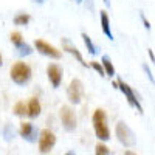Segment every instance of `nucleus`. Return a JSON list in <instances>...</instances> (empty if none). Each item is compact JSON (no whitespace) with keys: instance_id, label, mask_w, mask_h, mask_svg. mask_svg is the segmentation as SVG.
<instances>
[{"instance_id":"13","label":"nucleus","mask_w":155,"mask_h":155,"mask_svg":"<svg viewBox=\"0 0 155 155\" xmlns=\"http://www.w3.org/2000/svg\"><path fill=\"white\" fill-rule=\"evenodd\" d=\"M99 19H101L102 33H104L109 39H113V34H112V30H110V20H109L107 12H106V11H99Z\"/></svg>"},{"instance_id":"21","label":"nucleus","mask_w":155,"mask_h":155,"mask_svg":"<svg viewBox=\"0 0 155 155\" xmlns=\"http://www.w3.org/2000/svg\"><path fill=\"white\" fill-rule=\"evenodd\" d=\"M95 153H96V155H109V153H110V149H109L107 146H104V144L98 143L96 147H95Z\"/></svg>"},{"instance_id":"4","label":"nucleus","mask_w":155,"mask_h":155,"mask_svg":"<svg viewBox=\"0 0 155 155\" xmlns=\"http://www.w3.org/2000/svg\"><path fill=\"white\" fill-rule=\"evenodd\" d=\"M115 132H116V137H118V140H120L121 144H124V146H127V147L135 144V135H134V132L130 130V127H129L124 121H120L118 124H116Z\"/></svg>"},{"instance_id":"14","label":"nucleus","mask_w":155,"mask_h":155,"mask_svg":"<svg viewBox=\"0 0 155 155\" xmlns=\"http://www.w3.org/2000/svg\"><path fill=\"white\" fill-rule=\"evenodd\" d=\"M101 64H102V67H104L106 76L113 78V76H115V67H113L112 61L109 59V56H102V58H101Z\"/></svg>"},{"instance_id":"5","label":"nucleus","mask_w":155,"mask_h":155,"mask_svg":"<svg viewBox=\"0 0 155 155\" xmlns=\"http://www.w3.org/2000/svg\"><path fill=\"white\" fill-rule=\"evenodd\" d=\"M84 96V84L81 79H71L67 88V98L71 104H79Z\"/></svg>"},{"instance_id":"3","label":"nucleus","mask_w":155,"mask_h":155,"mask_svg":"<svg viewBox=\"0 0 155 155\" xmlns=\"http://www.w3.org/2000/svg\"><path fill=\"white\" fill-rule=\"evenodd\" d=\"M56 144V135L50 130L44 129L39 132V152L41 153H50Z\"/></svg>"},{"instance_id":"22","label":"nucleus","mask_w":155,"mask_h":155,"mask_svg":"<svg viewBox=\"0 0 155 155\" xmlns=\"http://www.w3.org/2000/svg\"><path fill=\"white\" fill-rule=\"evenodd\" d=\"M147 53H149V56H150V59H152V62H155V54H153V51H152V50L149 48V50H147Z\"/></svg>"},{"instance_id":"11","label":"nucleus","mask_w":155,"mask_h":155,"mask_svg":"<svg viewBox=\"0 0 155 155\" xmlns=\"http://www.w3.org/2000/svg\"><path fill=\"white\" fill-rule=\"evenodd\" d=\"M62 44H64V50H65L67 53H70L71 56H74L78 62H81L82 67H87V62L84 61V58H82V54H81L79 50H78L76 47H73V45H70V42L67 41V39H62Z\"/></svg>"},{"instance_id":"7","label":"nucleus","mask_w":155,"mask_h":155,"mask_svg":"<svg viewBox=\"0 0 155 155\" xmlns=\"http://www.w3.org/2000/svg\"><path fill=\"white\" fill-rule=\"evenodd\" d=\"M34 47H36V50L39 51V53H42L44 56L53 58V59H61V56H62L61 50H58L53 45H50L48 42L42 41V39H36V41H34Z\"/></svg>"},{"instance_id":"18","label":"nucleus","mask_w":155,"mask_h":155,"mask_svg":"<svg viewBox=\"0 0 155 155\" xmlns=\"http://www.w3.org/2000/svg\"><path fill=\"white\" fill-rule=\"evenodd\" d=\"M90 67H92L96 73H99V76H106V71H104V67H102L101 62H96V61H92L90 62Z\"/></svg>"},{"instance_id":"27","label":"nucleus","mask_w":155,"mask_h":155,"mask_svg":"<svg viewBox=\"0 0 155 155\" xmlns=\"http://www.w3.org/2000/svg\"><path fill=\"white\" fill-rule=\"evenodd\" d=\"M78 2H81V0H78Z\"/></svg>"},{"instance_id":"17","label":"nucleus","mask_w":155,"mask_h":155,"mask_svg":"<svg viewBox=\"0 0 155 155\" xmlns=\"http://www.w3.org/2000/svg\"><path fill=\"white\" fill-rule=\"evenodd\" d=\"M30 20H31L30 14H25V12H22V14H17V16L14 17V23L19 25V27H25V25H28Z\"/></svg>"},{"instance_id":"9","label":"nucleus","mask_w":155,"mask_h":155,"mask_svg":"<svg viewBox=\"0 0 155 155\" xmlns=\"http://www.w3.org/2000/svg\"><path fill=\"white\" fill-rule=\"evenodd\" d=\"M19 134H20V137H22L23 140H27L28 143H34V141H37L39 130H37V127H36L33 123L23 121V123H20Z\"/></svg>"},{"instance_id":"20","label":"nucleus","mask_w":155,"mask_h":155,"mask_svg":"<svg viewBox=\"0 0 155 155\" xmlns=\"http://www.w3.org/2000/svg\"><path fill=\"white\" fill-rule=\"evenodd\" d=\"M11 42L14 44L16 47L22 45V44H23V37H22V34H20L19 31H16V33H11Z\"/></svg>"},{"instance_id":"8","label":"nucleus","mask_w":155,"mask_h":155,"mask_svg":"<svg viewBox=\"0 0 155 155\" xmlns=\"http://www.w3.org/2000/svg\"><path fill=\"white\" fill-rule=\"evenodd\" d=\"M118 88L121 90V92L124 93V96L127 98V102L130 104L132 107H135L140 113H143V107H141V104H140V101L137 99V96H135V93H134V90H132V87L129 85V84H126L124 81H121V79H118Z\"/></svg>"},{"instance_id":"16","label":"nucleus","mask_w":155,"mask_h":155,"mask_svg":"<svg viewBox=\"0 0 155 155\" xmlns=\"http://www.w3.org/2000/svg\"><path fill=\"white\" fill-rule=\"evenodd\" d=\"M82 41H84V44L87 47V51L90 54H98V48L95 47V44L92 42V39H90V36L87 33H82Z\"/></svg>"},{"instance_id":"19","label":"nucleus","mask_w":155,"mask_h":155,"mask_svg":"<svg viewBox=\"0 0 155 155\" xmlns=\"http://www.w3.org/2000/svg\"><path fill=\"white\" fill-rule=\"evenodd\" d=\"M17 48H19V54H20V56H30V54L33 53V48H31L30 45H27V44H22V45H19Z\"/></svg>"},{"instance_id":"1","label":"nucleus","mask_w":155,"mask_h":155,"mask_svg":"<svg viewBox=\"0 0 155 155\" xmlns=\"http://www.w3.org/2000/svg\"><path fill=\"white\" fill-rule=\"evenodd\" d=\"M92 123H93V130L95 135L98 137L99 141H107L110 140V130L107 126V115L102 109H96L92 116Z\"/></svg>"},{"instance_id":"6","label":"nucleus","mask_w":155,"mask_h":155,"mask_svg":"<svg viewBox=\"0 0 155 155\" xmlns=\"http://www.w3.org/2000/svg\"><path fill=\"white\" fill-rule=\"evenodd\" d=\"M61 121H62V126L67 132H73L76 129V113L71 107L68 106H62L61 107Z\"/></svg>"},{"instance_id":"2","label":"nucleus","mask_w":155,"mask_h":155,"mask_svg":"<svg viewBox=\"0 0 155 155\" xmlns=\"http://www.w3.org/2000/svg\"><path fill=\"white\" fill-rule=\"evenodd\" d=\"M9 74H11L12 82H16L17 85H25L27 82H30L33 71H31V67L27 62H16L14 65L11 67Z\"/></svg>"},{"instance_id":"26","label":"nucleus","mask_w":155,"mask_h":155,"mask_svg":"<svg viewBox=\"0 0 155 155\" xmlns=\"http://www.w3.org/2000/svg\"><path fill=\"white\" fill-rule=\"evenodd\" d=\"M104 3H106V5H109V0H104Z\"/></svg>"},{"instance_id":"12","label":"nucleus","mask_w":155,"mask_h":155,"mask_svg":"<svg viewBox=\"0 0 155 155\" xmlns=\"http://www.w3.org/2000/svg\"><path fill=\"white\" fill-rule=\"evenodd\" d=\"M27 106H28V115L27 116H30V118H37V116L41 115L42 107H41V102H39L37 98H31Z\"/></svg>"},{"instance_id":"23","label":"nucleus","mask_w":155,"mask_h":155,"mask_svg":"<svg viewBox=\"0 0 155 155\" xmlns=\"http://www.w3.org/2000/svg\"><path fill=\"white\" fill-rule=\"evenodd\" d=\"M141 17H143V22H144V27H146V28L149 30V28H150V23H149V22L146 20V17H144V16H141Z\"/></svg>"},{"instance_id":"24","label":"nucleus","mask_w":155,"mask_h":155,"mask_svg":"<svg viewBox=\"0 0 155 155\" xmlns=\"http://www.w3.org/2000/svg\"><path fill=\"white\" fill-rule=\"evenodd\" d=\"M3 65V58H2V54H0V67Z\"/></svg>"},{"instance_id":"25","label":"nucleus","mask_w":155,"mask_h":155,"mask_svg":"<svg viewBox=\"0 0 155 155\" xmlns=\"http://www.w3.org/2000/svg\"><path fill=\"white\" fill-rule=\"evenodd\" d=\"M33 2H36V3H44V0H33Z\"/></svg>"},{"instance_id":"10","label":"nucleus","mask_w":155,"mask_h":155,"mask_svg":"<svg viewBox=\"0 0 155 155\" xmlns=\"http://www.w3.org/2000/svg\"><path fill=\"white\" fill-rule=\"evenodd\" d=\"M47 76H48L51 85H53L54 88H58L61 85V82H62L64 71H62V68L58 65V64H50V65L47 67Z\"/></svg>"},{"instance_id":"15","label":"nucleus","mask_w":155,"mask_h":155,"mask_svg":"<svg viewBox=\"0 0 155 155\" xmlns=\"http://www.w3.org/2000/svg\"><path fill=\"white\" fill-rule=\"evenodd\" d=\"M12 112H14V115H17V116H25V115H28V106L25 104V101H17L14 104Z\"/></svg>"}]
</instances>
